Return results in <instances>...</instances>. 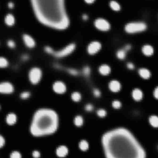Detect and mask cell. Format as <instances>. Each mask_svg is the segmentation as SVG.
<instances>
[{
	"label": "cell",
	"instance_id": "603a6c76",
	"mask_svg": "<svg viewBox=\"0 0 158 158\" xmlns=\"http://www.w3.org/2000/svg\"><path fill=\"white\" fill-rule=\"evenodd\" d=\"M70 98L73 102L76 103H79L83 99V95L79 91H73L70 95Z\"/></svg>",
	"mask_w": 158,
	"mask_h": 158
},
{
	"label": "cell",
	"instance_id": "8fae6325",
	"mask_svg": "<svg viewBox=\"0 0 158 158\" xmlns=\"http://www.w3.org/2000/svg\"><path fill=\"white\" fill-rule=\"evenodd\" d=\"M108 87L111 93L117 94L121 91L122 88V84L117 79H112L108 83Z\"/></svg>",
	"mask_w": 158,
	"mask_h": 158
},
{
	"label": "cell",
	"instance_id": "5b68a950",
	"mask_svg": "<svg viewBox=\"0 0 158 158\" xmlns=\"http://www.w3.org/2000/svg\"><path fill=\"white\" fill-rule=\"evenodd\" d=\"M147 28V25L143 22H131L125 25V30L127 33L132 34L144 32Z\"/></svg>",
	"mask_w": 158,
	"mask_h": 158
},
{
	"label": "cell",
	"instance_id": "7402d4cb",
	"mask_svg": "<svg viewBox=\"0 0 158 158\" xmlns=\"http://www.w3.org/2000/svg\"><path fill=\"white\" fill-rule=\"evenodd\" d=\"M81 75L83 76L85 78H89L92 75V69L88 65H85L80 70Z\"/></svg>",
	"mask_w": 158,
	"mask_h": 158
},
{
	"label": "cell",
	"instance_id": "74e56055",
	"mask_svg": "<svg viewBox=\"0 0 158 158\" xmlns=\"http://www.w3.org/2000/svg\"><path fill=\"white\" fill-rule=\"evenodd\" d=\"M5 144V140L4 137L0 135V148L4 147Z\"/></svg>",
	"mask_w": 158,
	"mask_h": 158
},
{
	"label": "cell",
	"instance_id": "83f0119b",
	"mask_svg": "<svg viewBox=\"0 0 158 158\" xmlns=\"http://www.w3.org/2000/svg\"><path fill=\"white\" fill-rule=\"evenodd\" d=\"M97 116L100 118H104L107 116L108 112L106 110L102 108L98 109L96 111Z\"/></svg>",
	"mask_w": 158,
	"mask_h": 158
},
{
	"label": "cell",
	"instance_id": "4316f807",
	"mask_svg": "<svg viewBox=\"0 0 158 158\" xmlns=\"http://www.w3.org/2000/svg\"><path fill=\"white\" fill-rule=\"evenodd\" d=\"M79 148L82 151H87L89 148V143L86 140H82L79 143Z\"/></svg>",
	"mask_w": 158,
	"mask_h": 158
},
{
	"label": "cell",
	"instance_id": "4dcf8cb0",
	"mask_svg": "<svg viewBox=\"0 0 158 158\" xmlns=\"http://www.w3.org/2000/svg\"><path fill=\"white\" fill-rule=\"evenodd\" d=\"M9 62L5 57L0 56V68H5L8 67Z\"/></svg>",
	"mask_w": 158,
	"mask_h": 158
},
{
	"label": "cell",
	"instance_id": "7c38bea8",
	"mask_svg": "<svg viewBox=\"0 0 158 158\" xmlns=\"http://www.w3.org/2000/svg\"><path fill=\"white\" fill-rule=\"evenodd\" d=\"M131 49V46L130 44H126L124 47L117 50L116 53V57L119 60H125L126 58L128 53Z\"/></svg>",
	"mask_w": 158,
	"mask_h": 158
},
{
	"label": "cell",
	"instance_id": "ac0fdd59",
	"mask_svg": "<svg viewBox=\"0 0 158 158\" xmlns=\"http://www.w3.org/2000/svg\"><path fill=\"white\" fill-rule=\"evenodd\" d=\"M141 52L145 56L149 57L152 56L154 54V48L150 44H144L141 48Z\"/></svg>",
	"mask_w": 158,
	"mask_h": 158
},
{
	"label": "cell",
	"instance_id": "d6a6232c",
	"mask_svg": "<svg viewBox=\"0 0 158 158\" xmlns=\"http://www.w3.org/2000/svg\"><path fill=\"white\" fill-rule=\"evenodd\" d=\"M31 96V94L29 91H25L22 92L20 94V98L23 100H26L30 98Z\"/></svg>",
	"mask_w": 158,
	"mask_h": 158
},
{
	"label": "cell",
	"instance_id": "e0dca14e",
	"mask_svg": "<svg viewBox=\"0 0 158 158\" xmlns=\"http://www.w3.org/2000/svg\"><path fill=\"white\" fill-rule=\"evenodd\" d=\"M143 91L139 88H135L131 92L132 98L137 102L141 101L143 98Z\"/></svg>",
	"mask_w": 158,
	"mask_h": 158
},
{
	"label": "cell",
	"instance_id": "5bb4252c",
	"mask_svg": "<svg viewBox=\"0 0 158 158\" xmlns=\"http://www.w3.org/2000/svg\"><path fill=\"white\" fill-rule=\"evenodd\" d=\"M22 40L25 45L29 49H33L36 45V42L34 38L27 33H25L22 35Z\"/></svg>",
	"mask_w": 158,
	"mask_h": 158
},
{
	"label": "cell",
	"instance_id": "b9f144b4",
	"mask_svg": "<svg viewBox=\"0 0 158 158\" xmlns=\"http://www.w3.org/2000/svg\"><path fill=\"white\" fill-rule=\"evenodd\" d=\"M22 59L23 61H27L29 59V56L27 55H24L22 57Z\"/></svg>",
	"mask_w": 158,
	"mask_h": 158
},
{
	"label": "cell",
	"instance_id": "cb8c5ba5",
	"mask_svg": "<svg viewBox=\"0 0 158 158\" xmlns=\"http://www.w3.org/2000/svg\"><path fill=\"white\" fill-rule=\"evenodd\" d=\"M73 123L77 127H81L84 124V119L83 117L79 114L76 115L73 119Z\"/></svg>",
	"mask_w": 158,
	"mask_h": 158
},
{
	"label": "cell",
	"instance_id": "6da1fadb",
	"mask_svg": "<svg viewBox=\"0 0 158 158\" xmlns=\"http://www.w3.org/2000/svg\"><path fill=\"white\" fill-rule=\"evenodd\" d=\"M101 141L106 158H146L143 146L125 128L107 130L102 135Z\"/></svg>",
	"mask_w": 158,
	"mask_h": 158
},
{
	"label": "cell",
	"instance_id": "d590c367",
	"mask_svg": "<svg viewBox=\"0 0 158 158\" xmlns=\"http://www.w3.org/2000/svg\"><path fill=\"white\" fill-rule=\"evenodd\" d=\"M32 156L34 158H39L41 156V153L39 151L34 150L32 152Z\"/></svg>",
	"mask_w": 158,
	"mask_h": 158
},
{
	"label": "cell",
	"instance_id": "8d00e7d4",
	"mask_svg": "<svg viewBox=\"0 0 158 158\" xmlns=\"http://www.w3.org/2000/svg\"><path fill=\"white\" fill-rule=\"evenodd\" d=\"M126 67L129 70H132L135 69V66L132 62H128V63H127Z\"/></svg>",
	"mask_w": 158,
	"mask_h": 158
},
{
	"label": "cell",
	"instance_id": "9c48e42d",
	"mask_svg": "<svg viewBox=\"0 0 158 158\" xmlns=\"http://www.w3.org/2000/svg\"><path fill=\"white\" fill-rule=\"evenodd\" d=\"M52 90L57 95H64L66 93L67 87L66 84L62 80H56L53 83Z\"/></svg>",
	"mask_w": 158,
	"mask_h": 158
},
{
	"label": "cell",
	"instance_id": "f35d334b",
	"mask_svg": "<svg viewBox=\"0 0 158 158\" xmlns=\"http://www.w3.org/2000/svg\"><path fill=\"white\" fill-rule=\"evenodd\" d=\"M153 96L155 99L158 100V86L155 87L153 90Z\"/></svg>",
	"mask_w": 158,
	"mask_h": 158
},
{
	"label": "cell",
	"instance_id": "4fadbf2b",
	"mask_svg": "<svg viewBox=\"0 0 158 158\" xmlns=\"http://www.w3.org/2000/svg\"><path fill=\"white\" fill-rule=\"evenodd\" d=\"M14 87L13 85L9 82H2L0 83V94H9L13 93Z\"/></svg>",
	"mask_w": 158,
	"mask_h": 158
},
{
	"label": "cell",
	"instance_id": "2e32d148",
	"mask_svg": "<svg viewBox=\"0 0 158 158\" xmlns=\"http://www.w3.org/2000/svg\"><path fill=\"white\" fill-rule=\"evenodd\" d=\"M68 148L65 145H60L56 148V155L59 158H65L68 154Z\"/></svg>",
	"mask_w": 158,
	"mask_h": 158
},
{
	"label": "cell",
	"instance_id": "836d02e7",
	"mask_svg": "<svg viewBox=\"0 0 158 158\" xmlns=\"http://www.w3.org/2000/svg\"><path fill=\"white\" fill-rule=\"evenodd\" d=\"M10 158H22L21 154L17 151H14L10 153Z\"/></svg>",
	"mask_w": 158,
	"mask_h": 158
},
{
	"label": "cell",
	"instance_id": "d4e9b609",
	"mask_svg": "<svg viewBox=\"0 0 158 158\" xmlns=\"http://www.w3.org/2000/svg\"><path fill=\"white\" fill-rule=\"evenodd\" d=\"M148 122L150 125L154 128H158V116L152 115L149 117Z\"/></svg>",
	"mask_w": 158,
	"mask_h": 158
},
{
	"label": "cell",
	"instance_id": "484cf974",
	"mask_svg": "<svg viewBox=\"0 0 158 158\" xmlns=\"http://www.w3.org/2000/svg\"><path fill=\"white\" fill-rule=\"evenodd\" d=\"M109 7L112 10L115 12H118L121 9V5L119 2L115 0H111L109 2Z\"/></svg>",
	"mask_w": 158,
	"mask_h": 158
},
{
	"label": "cell",
	"instance_id": "ffe728a7",
	"mask_svg": "<svg viewBox=\"0 0 158 158\" xmlns=\"http://www.w3.org/2000/svg\"><path fill=\"white\" fill-rule=\"evenodd\" d=\"M17 121V117L15 113L10 112L6 116V121L9 125H13Z\"/></svg>",
	"mask_w": 158,
	"mask_h": 158
},
{
	"label": "cell",
	"instance_id": "f546056e",
	"mask_svg": "<svg viewBox=\"0 0 158 158\" xmlns=\"http://www.w3.org/2000/svg\"><path fill=\"white\" fill-rule=\"evenodd\" d=\"M92 94L95 98H100L102 96V92L99 88L94 87L92 90Z\"/></svg>",
	"mask_w": 158,
	"mask_h": 158
},
{
	"label": "cell",
	"instance_id": "9a60e30c",
	"mask_svg": "<svg viewBox=\"0 0 158 158\" xmlns=\"http://www.w3.org/2000/svg\"><path fill=\"white\" fill-rule=\"evenodd\" d=\"M111 67L110 65L106 64H100L98 67V72L100 75L103 76H107L111 73Z\"/></svg>",
	"mask_w": 158,
	"mask_h": 158
},
{
	"label": "cell",
	"instance_id": "30bf717a",
	"mask_svg": "<svg viewBox=\"0 0 158 158\" xmlns=\"http://www.w3.org/2000/svg\"><path fill=\"white\" fill-rule=\"evenodd\" d=\"M54 67L59 71H64L66 74L69 75L74 77H77L81 75L80 70L75 67H65L60 64H56L54 65Z\"/></svg>",
	"mask_w": 158,
	"mask_h": 158
},
{
	"label": "cell",
	"instance_id": "3957f363",
	"mask_svg": "<svg viewBox=\"0 0 158 158\" xmlns=\"http://www.w3.org/2000/svg\"><path fill=\"white\" fill-rule=\"evenodd\" d=\"M59 125L60 117L55 110L50 107L39 108L33 114L29 130L33 137H46L55 133Z\"/></svg>",
	"mask_w": 158,
	"mask_h": 158
},
{
	"label": "cell",
	"instance_id": "52a82bcc",
	"mask_svg": "<svg viewBox=\"0 0 158 158\" xmlns=\"http://www.w3.org/2000/svg\"><path fill=\"white\" fill-rule=\"evenodd\" d=\"M96 29L100 32H107L111 29V25L106 19L103 18H98L94 22Z\"/></svg>",
	"mask_w": 158,
	"mask_h": 158
},
{
	"label": "cell",
	"instance_id": "ab89813d",
	"mask_svg": "<svg viewBox=\"0 0 158 158\" xmlns=\"http://www.w3.org/2000/svg\"><path fill=\"white\" fill-rule=\"evenodd\" d=\"M84 1L86 3L89 5L94 4L96 1V0H84Z\"/></svg>",
	"mask_w": 158,
	"mask_h": 158
},
{
	"label": "cell",
	"instance_id": "277c9868",
	"mask_svg": "<svg viewBox=\"0 0 158 158\" xmlns=\"http://www.w3.org/2000/svg\"><path fill=\"white\" fill-rule=\"evenodd\" d=\"M76 47L75 43L71 42L58 49H55L50 45H46L44 48V51L46 54L55 59H62L72 54L75 51Z\"/></svg>",
	"mask_w": 158,
	"mask_h": 158
},
{
	"label": "cell",
	"instance_id": "60d3db41",
	"mask_svg": "<svg viewBox=\"0 0 158 158\" xmlns=\"http://www.w3.org/2000/svg\"><path fill=\"white\" fill-rule=\"evenodd\" d=\"M82 19L83 21H87L88 19H89V17H88V15L87 14H84L82 16Z\"/></svg>",
	"mask_w": 158,
	"mask_h": 158
},
{
	"label": "cell",
	"instance_id": "ba28073f",
	"mask_svg": "<svg viewBox=\"0 0 158 158\" xmlns=\"http://www.w3.org/2000/svg\"><path fill=\"white\" fill-rule=\"evenodd\" d=\"M102 48V43L100 41L93 40L87 44L86 51L89 55L93 56L100 52Z\"/></svg>",
	"mask_w": 158,
	"mask_h": 158
},
{
	"label": "cell",
	"instance_id": "8992f818",
	"mask_svg": "<svg viewBox=\"0 0 158 158\" xmlns=\"http://www.w3.org/2000/svg\"><path fill=\"white\" fill-rule=\"evenodd\" d=\"M43 72L40 67H33L28 72V79L29 82L33 85H37L40 83L43 78Z\"/></svg>",
	"mask_w": 158,
	"mask_h": 158
},
{
	"label": "cell",
	"instance_id": "d6986e66",
	"mask_svg": "<svg viewBox=\"0 0 158 158\" xmlns=\"http://www.w3.org/2000/svg\"><path fill=\"white\" fill-rule=\"evenodd\" d=\"M139 75L144 80H148L151 77V73L149 69L146 67H141L138 71Z\"/></svg>",
	"mask_w": 158,
	"mask_h": 158
},
{
	"label": "cell",
	"instance_id": "7bdbcfd3",
	"mask_svg": "<svg viewBox=\"0 0 158 158\" xmlns=\"http://www.w3.org/2000/svg\"><path fill=\"white\" fill-rule=\"evenodd\" d=\"M0 109H1V106H0Z\"/></svg>",
	"mask_w": 158,
	"mask_h": 158
},
{
	"label": "cell",
	"instance_id": "44dd1931",
	"mask_svg": "<svg viewBox=\"0 0 158 158\" xmlns=\"http://www.w3.org/2000/svg\"><path fill=\"white\" fill-rule=\"evenodd\" d=\"M15 17L12 13H8L4 17V22L7 26H13L15 24Z\"/></svg>",
	"mask_w": 158,
	"mask_h": 158
},
{
	"label": "cell",
	"instance_id": "f1b7e54d",
	"mask_svg": "<svg viewBox=\"0 0 158 158\" xmlns=\"http://www.w3.org/2000/svg\"><path fill=\"white\" fill-rule=\"evenodd\" d=\"M111 106L115 110H119L122 108V103L118 99H114L111 102Z\"/></svg>",
	"mask_w": 158,
	"mask_h": 158
},
{
	"label": "cell",
	"instance_id": "7a4b0ae2",
	"mask_svg": "<svg viewBox=\"0 0 158 158\" xmlns=\"http://www.w3.org/2000/svg\"><path fill=\"white\" fill-rule=\"evenodd\" d=\"M36 18L42 25L57 31L66 30L70 21L66 0H30Z\"/></svg>",
	"mask_w": 158,
	"mask_h": 158
},
{
	"label": "cell",
	"instance_id": "1f68e13d",
	"mask_svg": "<svg viewBox=\"0 0 158 158\" xmlns=\"http://www.w3.org/2000/svg\"><path fill=\"white\" fill-rule=\"evenodd\" d=\"M84 108V110L86 112L90 113V112H92L94 111V106L92 103H88L85 105Z\"/></svg>",
	"mask_w": 158,
	"mask_h": 158
},
{
	"label": "cell",
	"instance_id": "e575fe53",
	"mask_svg": "<svg viewBox=\"0 0 158 158\" xmlns=\"http://www.w3.org/2000/svg\"><path fill=\"white\" fill-rule=\"evenodd\" d=\"M7 45H8V47H10L11 49H13V48H15V46H16L15 42L12 39H10L8 41Z\"/></svg>",
	"mask_w": 158,
	"mask_h": 158
}]
</instances>
